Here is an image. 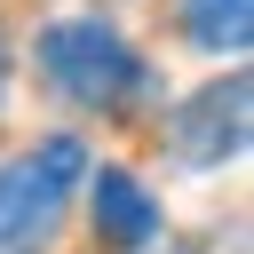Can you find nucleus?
Here are the masks:
<instances>
[{"label":"nucleus","mask_w":254,"mask_h":254,"mask_svg":"<svg viewBox=\"0 0 254 254\" xmlns=\"http://www.w3.org/2000/svg\"><path fill=\"white\" fill-rule=\"evenodd\" d=\"M32 56H40L48 87L71 95L79 111H127V103L151 95V64H143L103 16H64V24H48V32L32 40Z\"/></svg>","instance_id":"1"},{"label":"nucleus","mask_w":254,"mask_h":254,"mask_svg":"<svg viewBox=\"0 0 254 254\" xmlns=\"http://www.w3.org/2000/svg\"><path fill=\"white\" fill-rule=\"evenodd\" d=\"M79 183H87V143L79 135H48V143L16 151L0 167V254H48Z\"/></svg>","instance_id":"2"},{"label":"nucleus","mask_w":254,"mask_h":254,"mask_svg":"<svg viewBox=\"0 0 254 254\" xmlns=\"http://www.w3.org/2000/svg\"><path fill=\"white\" fill-rule=\"evenodd\" d=\"M246 103H254L246 71H222V79H206L198 95H183L175 119H167L175 159H183V167H222V159H238V151H246Z\"/></svg>","instance_id":"3"},{"label":"nucleus","mask_w":254,"mask_h":254,"mask_svg":"<svg viewBox=\"0 0 254 254\" xmlns=\"http://www.w3.org/2000/svg\"><path fill=\"white\" fill-rule=\"evenodd\" d=\"M87 214H95V238L111 246V254H143L151 238H159V206H151V190L127 175V167H95L87 183Z\"/></svg>","instance_id":"4"},{"label":"nucleus","mask_w":254,"mask_h":254,"mask_svg":"<svg viewBox=\"0 0 254 254\" xmlns=\"http://www.w3.org/2000/svg\"><path fill=\"white\" fill-rule=\"evenodd\" d=\"M183 32H190V48H206V56H246V40H254V0H183Z\"/></svg>","instance_id":"5"},{"label":"nucleus","mask_w":254,"mask_h":254,"mask_svg":"<svg viewBox=\"0 0 254 254\" xmlns=\"http://www.w3.org/2000/svg\"><path fill=\"white\" fill-rule=\"evenodd\" d=\"M8 79H16V48H8V32H0V103H8Z\"/></svg>","instance_id":"6"}]
</instances>
